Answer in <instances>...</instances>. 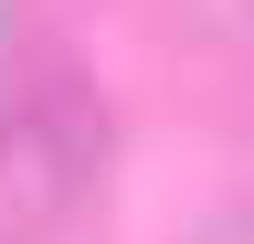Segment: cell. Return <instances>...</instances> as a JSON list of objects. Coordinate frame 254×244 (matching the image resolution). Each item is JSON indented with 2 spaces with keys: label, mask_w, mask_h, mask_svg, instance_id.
<instances>
[{
  "label": "cell",
  "mask_w": 254,
  "mask_h": 244,
  "mask_svg": "<svg viewBox=\"0 0 254 244\" xmlns=\"http://www.w3.org/2000/svg\"><path fill=\"white\" fill-rule=\"evenodd\" d=\"M74 202V138L43 106L0 117V244H43Z\"/></svg>",
  "instance_id": "6da1fadb"
},
{
  "label": "cell",
  "mask_w": 254,
  "mask_h": 244,
  "mask_svg": "<svg viewBox=\"0 0 254 244\" xmlns=\"http://www.w3.org/2000/svg\"><path fill=\"white\" fill-rule=\"evenodd\" d=\"M222 244H254V223H233V234H222Z\"/></svg>",
  "instance_id": "7a4b0ae2"
}]
</instances>
